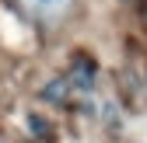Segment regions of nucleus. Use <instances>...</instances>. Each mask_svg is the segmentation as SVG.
I'll return each mask as SVG.
<instances>
[{
  "label": "nucleus",
  "mask_w": 147,
  "mask_h": 143,
  "mask_svg": "<svg viewBox=\"0 0 147 143\" xmlns=\"http://www.w3.org/2000/svg\"><path fill=\"white\" fill-rule=\"evenodd\" d=\"M39 4H56V0H39Z\"/></svg>",
  "instance_id": "obj_1"
}]
</instances>
